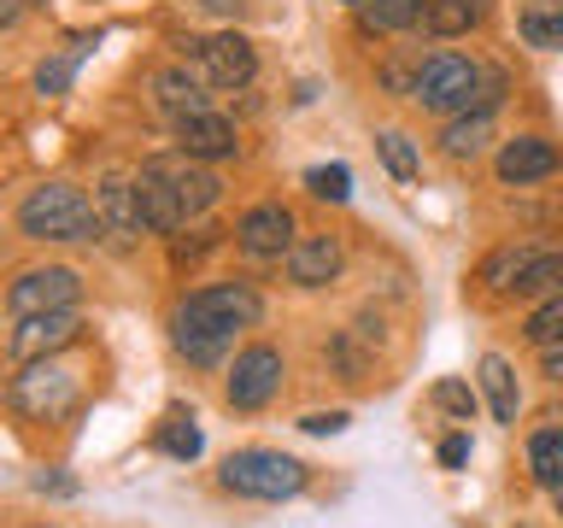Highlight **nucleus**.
<instances>
[{"label": "nucleus", "mask_w": 563, "mask_h": 528, "mask_svg": "<svg viewBox=\"0 0 563 528\" xmlns=\"http://www.w3.org/2000/svg\"><path fill=\"white\" fill-rule=\"evenodd\" d=\"M18 235L30 241H95L100 235V211L88 206L82 188L70 183H42L18 200Z\"/></svg>", "instance_id": "1"}, {"label": "nucleus", "mask_w": 563, "mask_h": 528, "mask_svg": "<svg viewBox=\"0 0 563 528\" xmlns=\"http://www.w3.org/2000/svg\"><path fill=\"white\" fill-rule=\"evenodd\" d=\"M411 100L422 112H446V118L487 112V65L464 59V53H429V59L417 65Z\"/></svg>", "instance_id": "2"}, {"label": "nucleus", "mask_w": 563, "mask_h": 528, "mask_svg": "<svg viewBox=\"0 0 563 528\" xmlns=\"http://www.w3.org/2000/svg\"><path fill=\"white\" fill-rule=\"evenodd\" d=\"M218 482L229 493H241V499H294V493H306V464L288 452H264V447H246V452H229Z\"/></svg>", "instance_id": "3"}, {"label": "nucleus", "mask_w": 563, "mask_h": 528, "mask_svg": "<svg viewBox=\"0 0 563 528\" xmlns=\"http://www.w3.org/2000/svg\"><path fill=\"white\" fill-rule=\"evenodd\" d=\"M77 399H82V382L59 359H35L12 376V411L30 422H59L77 411Z\"/></svg>", "instance_id": "4"}, {"label": "nucleus", "mask_w": 563, "mask_h": 528, "mask_svg": "<svg viewBox=\"0 0 563 528\" xmlns=\"http://www.w3.org/2000/svg\"><path fill=\"white\" fill-rule=\"evenodd\" d=\"M258 317H264L258 288H246V282H211V288H194L183 306H176L170 323H200V329L241 334V329H253Z\"/></svg>", "instance_id": "5"}, {"label": "nucleus", "mask_w": 563, "mask_h": 528, "mask_svg": "<svg viewBox=\"0 0 563 528\" xmlns=\"http://www.w3.org/2000/svg\"><path fill=\"white\" fill-rule=\"evenodd\" d=\"M276 387H282V352L276 346H246L235 352V364H229V382H223V394L235 411H264V405L276 399Z\"/></svg>", "instance_id": "6"}, {"label": "nucleus", "mask_w": 563, "mask_h": 528, "mask_svg": "<svg viewBox=\"0 0 563 528\" xmlns=\"http://www.w3.org/2000/svg\"><path fill=\"white\" fill-rule=\"evenodd\" d=\"M77 294H82L77 271L47 264V271H24V276L12 282V288H7V311H12V323H18V317H42V311L77 306Z\"/></svg>", "instance_id": "7"}, {"label": "nucleus", "mask_w": 563, "mask_h": 528, "mask_svg": "<svg viewBox=\"0 0 563 528\" xmlns=\"http://www.w3.org/2000/svg\"><path fill=\"white\" fill-rule=\"evenodd\" d=\"M188 47H194V59H200L211 88H246L258 77V47L246 42L241 30H223V35H211V42H188Z\"/></svg>", "instance_id": "8"}, {"label": "nucleus", "mask_w": 563, "mask_h": 528, "mask_svg": "<svg viewBox=\"0 0 563 528\" xmlns=\"http://www.w3.org/2000/svg\"><path fill=\"white\" fill-rule=\"evenodd\" d=\"M95 211H100V235L112 246H135L141 235H147V218H141V200H135V176H100L95 188Z\"/></svg>", "instance_id": "9"}, {"label": "nucleus", "mask_w": 563, "mask_h": 528, "mask_svg": "<svg viewBox=\"0 0 563 528\" xmlns=\"http://www.w3.org/2000/svg\"><path fill=\"white\" fill-rule=\"evenodd\" d=\"M77 334H82V317H77V306H65V311H42V317H18L7 346L18 364H35V359H53L59 346H70Z\"/></svg>", "instance_id": "10"}, {"label": "nucleus", "mask_w": 563, "mask_h": 528, "mask_svg": "<svg viewBox=\"0 0 563 528\" xmlns=\"http://www.w3.org/2000/svg\"><path fill=\"white\" fill-rule=\"evenodd\" d=\"M235 246H241L246 258H288L294 253V211L282 206V200L253 206L235 223Z\"/></svg>", "instance_id": "11"}, {"label": "nucleus", "mask_w": 563, "mask_h": 528, "mask_svg": "<svg viewBox=\"0 0 563 528\" xmlns=\"http://www.w3.org/2000/svg\"><path fill=\"white\" fill-rule=\"evenodd\" d=\"M158 158V170L170 176V188L183 194V206H188V218H200V211H211L223 200V183H218V170L206 165V158H194V153H153Z\"/></svg>", "instance_id": "12"}, {"label": "nucleus", "mask_w": 563, "mask_h": 528, "mask_svg": "<svg viewBox=\"0 0 563 528\" xmlns=\"http://www.w3.org/2000/svg\"><path fill=\"white\" fill-rule=\"evenodd\" d=\"M135 200H141V218H147L153 235H176V229L188 223V206L183 194L170 188V176L158 170V158H147V165L135 170Z\"/></svg>", "instance_id": "13"}, {"label": "nucleus", "mask_w": 563, "mask_h": 528, "mask_svg": "<svg viewBox=\"0 0 563 528\" xmlns=\"http://www.w3.org/2000/svg\"><path fill=\"white\" fill-rule=\"evenodd\" d=\"M176 147L194 153V158H206V165H218V158L241 153V130L223 112H211V106H206V112H194V118L176 123Z\"/></svg>", "instance_id": "14"}, {"label": "nucleus", "mask_w": 563, "mask_h": 528, "mask_svg": "<svg viewBox=\"0 0 563 528\" xmlns=\"http://www.w3.org/2000/svg\"><path fill=\"white\" fill-rule=\"evenodd\" d=\"M558 165H563V158H558V147L545 135H517V141H505V147H499V183H510V188L545 183Z\"/></svg>", "instance_id": "15"}, {"label": "nucleus", "mask_w": 563, "mask_h": 528, "mask_svg": "<svg viewBox=\"0 0 563 528\" xmlns=\"http://www.w3.org/2000/svg\"><path fill=\"white\" fill-rule=\"evenodd\" d=\"M341 264H346V246L334 235H299L288 253V282L294 288H323V282L341 276Z\"/></svg>", "instance_id": "16"}, {"label": "nucleus", "mask_w": 563, "mask_h": 528, "mask_svg": "<svg viewBox=\"0 0 563 528\" xmlns=\"http://www.w3.org/2000/svg\"><path fill=\"white\" fill-rule=\"evenodd\" d=\"M153 100H158V112H165L170 123H183V118H194V112H206V88L194 82L183 65L153 70Z\"/></svg>", "instance_id": "17"}, {"label": "nucleus", "mask_w": 563, "mask_h": 528, "mask_svg": "<svg viewBox=\"0 0 563 528\" xmlns=\"http://www.w3.org/2000/svg\"><path fill=\"white\" fill-rule=\"evenodd\" d=\"M170 346L183 352L188 364L211 370V364H223V359H229L235 334H229V329H200V323H170Z\"/></svg>", "instance_id": "18"}, {"label": "nucleus", "mask_w": 563, "mask_h": 528, "mask_svg": "<svg viewBox=\"0 0 563 528\" xmlns=\"http://www.w3.org/2000/svg\"><path fill=\"white\" fill-rule=\"evenodd\" d=\"M429 18V0H364L358 7V30L364 35H394V30H411Z\"/></svg>", "instance_id": "19"}, {"label": "nucleus", "mask_w": 563, "mask_h": 528, "mask_svg": "<svg viewBox=\"0 0 563 528\" xmlns=\"http://www.w3.org/2000/svg\"><path fill=\"white\" fill-rule=\"evenodd\" d=\"M482 394H487V405H493V417H499V422H517L522 387H517V370H510L499 352H487V359H482Z\"/></svg>", "instance_id": "20"}, {"label": "nucleus", "mask_w": 563, "mask_h": 528, "mask_svg": "<svg viewBox=\"0 0 563 528\" xmlns=\"http://www.w3.org/2000/svg\"><path fill=\"white\" fill-rule=\"evenodd\" d=\"M510 294H522V299H552L563 294V246H545V253L528 258V271L517 276V288Z\"/></svg>", "instance_id": "21"}, {"label": "nucleus", "mask_w": 563, "mask_h": 528, "mask_svg": "<svg viewBox=\"0 0 563 528\" xmlns=\"http://www.w3.org/2000/svg\"><path fill=\"white\" fill-rule=\"evenodd\" d=\"M528 470L545 493H563V429H540L528 440Z\"/></svg>", "instance_id": "22"}, {"label": "nucleus", "mask_w": 563, "mask_h": 528, "mask_svg": "<svg viewBox=\"0 0 563 528\" xmlns=\"http://www.w3.org/2000/svg\"><path fill=\"white\" fill-rule=\"evenodd\" d=\"M522 42L545 47V53H563V0H534V7L522 12Z\"/></svg>", "instance_id": "23"}, {"label": "nucleus", "mask_w": 563, "mask_h": 528, "mask_svg": "<svg viewBox=\"0 0 563 528\" xmlns=\"http://www.w3.org/2000/svg\"><path fill=\"white\" fill-rule=\"evenodd\" d=\"M493 141V112H464L446 123V135H440V147H446L452 158H475Z\"/></svg>", "instance_id": "24"}, {"label": "nucleus", "mask_w": 563, "mask_h": 528, "mask_svg": "<svg viewBox=\"0 0 563 528\" xmlns=\"http://www.w3.org/2000/svg\"><path fill=\"white\" fill-rule=\"evenodd\" d=\"M482 12H487V0H429V35H464L482 24Z\"/></svg>", "instance_id": "25"}, {"label": "nucleus", "mask_w": 563, "mask_h": 528, "mask_svg": "<svg viewBox=\"0 0 563 528\" xmlns=\"http://www.w3.org/2000/svg\"><path fill=\"white\" fill-rule=\"evenodd\" d=\"M376 153H382L387 176H399V183H417L422 158H417V147H411V135H405V130H382V135H376Z\"/></svg>", "instance_id": "26"}, {"label": "nucleus", "mask_w": 563, "mask_h": 528, "mask_svg": "<svg viewBox=\"0 0 563 528\" xmlns=\"http://www.w3.org/2000/svg\"><path fill=\"white\" fill-rule=\"evenodd\" d=\"M522 334L534 346H552V341H563V294H552V299H540L534 311H528V323H522Z\"/></svg>", "instance_id": "27"}, {"label": "nucleus", "mask_w": 563, "mask_h": 528, "mask_svg": "<svg viewBox=\"0 0 563 528\" xmlns=\"http://www.w3.org/2000/svg\"><path fill=\"white\" fill-rule=\"evenodd\" d=\"M82 53H88V35H82V42H70V53H59V59H47L42 70H35V88H42V95H65L70 77H77Z\"/></svg>", "instance_id": "28"}, {"label": "nucleus", "mask_w": 563, "mask_h": 528, "mask_svg": "<svg viewBox=\"0 0 563 528\" xmlns=\"http://www.w3.org/2000/svg\"><path fill=\"white\" fill-rule=\"evenodd\" d=\"M158 447H165L170 458H183V464H188V458H200L206 440H200V429H194V417L176 411V417L165 422V429H158Z\"/></svg>", "instance_id": "29"}, {"label": "nucleus", "mask_w": 563, "mask_h": 528, "mask_svg": "<svg viewBox=\"0 0 563 528\" xmlns=\"http://www.w3.org/2000/svg\"><path fill=\"white\" fill-rule=\"evenodd\" d=\"M540 253V246H505V253H493L487 258V282H493V288H517V276L528 271V258H534Z\"/></svg>", "instance_id": "30"}, {"label": "nucleus", "mask_w": 563, "mask_h": 528, "mask_svg": "<svg viewBox=\"0 0 563 528\" xmlns=\"http://www.w3.org/2000/svg\"><path fill=\"white\" fill-rule=\"evenodd\" d=\"M306 188L317 194V200H334V206H341L346 194H352V170H346V165H317V170H306Z\"/></svg>", "instance_id": "31"}, {"label": "nucleus", "mask_w": 563, "mask_h": 528, "mask_svg": "<svg viewBox=\"0 0 563 528\" xmlns=\"http://www.w3.org/2000/svg\"><path fill=\"white\" fill-rule=\"evenodd\" d=\"M434 405H440L446 417L470 422V417H475V387H470V382H457V376H446V382H434Z\"/></svg>", "instance_id": "32"}, {"label": "nucleus", "mask_w": 563, "mask_h": 528, "mask_svg": "<svg viewBox=\"0 0 563 528\" xmlns=\"http://www.w3.org/2000/svg\"><path fill=\"white\" fill-rule=\"evenodd\" d=\"M211 246H218V229H200V235H194V241L170 235V258H176V264H194L200 253H211Z\"/></svg>", "instance_id": "33"}, {"label": "nucleus", "mask_w": 563, "mask_h": 528, "mask_svg": "<svg viewBox=\"0 0 563 528\" xmlns=\"http://www.w3.org/2000/svg\"><path fill=\"white\" fill-rule=\"evenodd\" d=\"M346 411H311V417H299V429H306V435H341L346 429Z\"/></svg>", "instance_id": "34"}, {"label": "nucleus", "mask_w": 563, "mask_h": 528, "mask_svg": "<svg viewBox=\"0 0 563 528\" xmlns=\"http://www.w3.org/2000/svg\"><path fill=\"white\" fill-rule=\"evenodd\" d=\"M440 464H446V470H464V464H470V435H446V440H440Z\"/></svg>", "instance_id": "35"}, {"label": "nucleus", "mask_w": 563, "mask_h": 528, "mask_svg": "<svg viewBox=\"0 0 563 528\" xmlns=\"http://www.w3.org/2000/svg\"><path fill=\"white\" fill-rule=\"evenodd\" d=\"M540 370L552 382H563V341H552V346H540Z\"/></svg>", "instance_id": "36"}, {"label": "nucleus", "mask_w": 563, "mask_h": 528, "mask_svg": "<svg viewBox=\"0 0 563 528\" xmlns=\"http://www.w3.org/2000/svg\"><path fill=\"white\" fill-rule=\"evenodd\" d=\"M200 12H218V18H235L241 12V0H194Z\"/></svg>", "instance_id": "37"}, {"label": "nucleus", "mask_w": 563, "mask_h": 528, "mask_svg": "<svg viewBox=\"0 0 563 528\" xmlns=\"http://www.w3.org/2000/svg\"><path fill=\"white\" fill-rule=\"evenodd\" d=\"M341 7H352V12H358V7H364V0H341Z\"/></svg>", "instance_id": "38"}]
</instances>
